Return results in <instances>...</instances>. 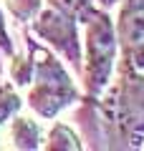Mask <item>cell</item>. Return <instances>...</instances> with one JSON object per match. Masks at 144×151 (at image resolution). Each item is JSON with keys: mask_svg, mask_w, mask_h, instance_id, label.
Masks as SVG:
<instances>
[{"mask_svg": "<svg viewBox=\"0 0 144 151\" xmlns=\"http://www.w3.org/2000/svg\"><path fill=\"white\" fill-rule=\"evenodd\" d=\"M10 139L15 149H38V141H41V134H38V126L33 121L25 119H15L10 129Z\"/></svg>", "mask_w": 144, "mask_h": 151, "instance_id": "obj_5", "label": "cell"}, {"mask_svg": "<svg viewBox=\"0 0 144 151\" xmlns=\"http://www.w3.org/2000/svg\"><path fill=\"white\" fill-rule=\"evenodd\" d=\"M28 101L46 119L56 116L63 106L76 101L73 81L68 78V73L58 65V60L53 55H48V53L38 55L36 73H33V88L28 93Z\"/></svg>", "mask_w": 144, "mask_h": 151, "instance_id": "obj_2", "label": "cell"}, {"mask_svg": "<svg viewBox=\"0 0 144 151\" xmlns=\"http://www.w3.org/2000/svg\"><path fill=\"white\" fill-rule=\"evenodd\" d=\"M114 33L127 65L144 70V0H121Z\"/></svg>", "mask_w": 144, "mask_h": 151, "instance_id": "obj_4", "label": "cell"}, {"mask_svg": "<svg viewBox=\"0 0 144 151\" xmlns=\"http://www.w3.org/2000/svg\"><path fill=\"white\" fill-rule=\"evenodd\" d=\"M10 3L18 15H31V10L38 5V0H10Z\"/></svg>", "mask_w": 144, "mask_h": 151, "instance_id": "obj_8", "label": "cell"}, {"mask_svg": "<svg viewBox=\"0 0 144 151\" xmlns=\"http://www.w3.org/2000/svg\"><path fill=\"white\" fill-rule=\"evenodd\" d=\"M58 3L73 13L76 20H84V23L89 20V15L94 13V8H96V5H94V0H58Z\"/></svg>", "mask_w": 144, "mask_h": 151, "instance_id": "obj_7", "label": "cell"}, {"mask_svg": "<svg viewBox=\"0 0 144 151\" xmlns=\"http://www.w3.org/2000/svg\"><path fill=\"white\" fill-rule=\"evenodd\" d=\"M33 30L51 43L73 68H81V43L76 30V18L68 8H63L58 0H51L48 8H43Z\"/></svg>", "mask_w": 144, "mask_h": 151, "instance_id": "obj_3", "label": "cell"}, {"mask_svg": "<svg viewBox=\"0 0 144 151\" xmlns=\"http://www.w3.org/2000/svg\"><path fill=\"white\" fill-rule=\"evenodd\" d=\"M116 33L106 10L94 8L86 20V91L89 96H99L111 81L114 60H116Z\"/></svg>", "mask_w": 144, "mask_h": 151, "instance_id": "obj_1", "label": "cell"}, {"mask_svg": "<svg viewBox=\"0 0 144 151\" xmlns=\"http://www.w3.org/2000/svg\"><path fill=\"white\" fill-rule=\"evenodd\" d=\"M48 149H71V151H79L81 144H79V139H76L73 131L58 124L53 131H51V136H48Z\"/></svg>", "mask_w": 144, "mask_h": 151, "instance_id": "obj_6", "label": "cell"}, {"mask_svg": "<svg viewBox=\"0 0 144 151\" xmlns=\"http://www.w3.org/2000/svg\"><path fill=\"white\" fill-rule=\"evenodd\" d=\"M0 48L3 50H8L10 53V35H8V30H5V18H3V13H0Z\"/></svg>", "mask_w": 144, "mask_h": 151, "instance_id": "obj_9", "label": "cell"}, {"mask_svg": "<svg viewBox=\"0 0 144 151\" xmlns=\"http://www.w3.org/2000/svg\"><path fill=\"white\" fill-rule=\"evenodd\" d=\"M96 3H99L101 8H114L116 3H121V0H96Z\"/></svg>", "mask_w": 144, "mask_h": 151, "instance_id": "obj_10", "label": "cell"}]
</instances>
